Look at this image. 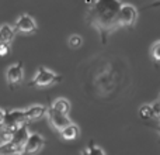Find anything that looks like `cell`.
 I'll return each instance as SVG.
<instances>
[{
  "instance_id": "6da1fadb",
  "label": "cell",
  "mask_w": 160,
  "mask_h": 155,
  "mask_svg": "<svg viewBox=\"0 0 160 155\" xmlns=\"http://www.w3.org/2000/svg\"><path fill=\"white\" fill-rule=\"evenodd\" d=\"M121 0H96L86 13V21L88 25L96 28L101 42L105 44L108 37L118 30L117 14L121 7Z\"/></svg>"
},
{
  "instance_id": "7a4b0ae2",
  "label": "cell",
  "mask_w": 160,
  "mask_h": 155,
  "mask_svg": "<svg viewBox=\"0 0 160 155\" xmlns=\"http://www.w3.org/2000/svg\"><path fill=\"white\" fill-rule=\"evenodd\" d=\"M61 80H62L61 75H58V73L52 72V71L47 69L44 67H39L34 78L31 79V82L28 83V86H31V88H47V86H52L55 83H59Z\"/></svg>"
},
{
  "instance_id": "3957f363",
  "label": "cell",
  "mask_w": 160,
  "mask_h": 155,
  "mask_svg": "<svg viewBox=\"0 0 160 155\" xmlns=\"http://www.w3.org/2000/svg\"><path fill=\"white\" fill-rule=\"evenodd\" d=\"M136 21H138V10H136V7L132 4H128V3H122L118 10V14H117L118 28L133 27Z\"/></svg>"
},
{
  "instance_id": "277c9868",
  "label": "cell",
  "mask_w": 160,
  "mask_h": 155,
  "mask_svg": "<svg viewBox=\"0 0 160 155\" xmlns=\"http://www.w3.org/2000/svg\"><path fill=\"white\" fill-rule=\"evenodd\" d=\"M22 124H27L24 110H4V117H3V121L0 124L2 127L14 131Z\"/></svg>"
},
{
  "instance_id": "5b68a950",
  "label": "cell",
  "mask_w": 160,
  "mask_h": 155,
  "mask_svg": "<svg viewBox=\"0 0 160 155\" xmlns=\"http://www.w3.org/2000/svg\"><path fill=\"white\" fill-rule=\"evenodd\" d=\"M22 79H24V65H22L21 61H18L17 64L11 65L7 69V72H6V80H7L8 88L13 90V89L18 88L21 85Z\"/></svg>"
},
{
  "instance_id": "8992f818",
  "label": "cell",
  "mask_w": 160,
  "mask_h": 155,
  "mask_svg": "<svg viewBox=\"0 0 160 155\" xmlns=\"http://www.w3.org/2000/svg\"><path fill=\"white\" fill-rule=\"evenodd\" d=\"M14 31L21 34H34L37 31V23L28 14H21L14 24Z\"/></svg>"
},
{
  "instance_id": "52a82bcc",
  "label": "cell",
  "mask_w": 160,
  "mask_h": 155,
  "mask_svg": "<svg viewBox=\"0 0 160 155\" xmlns=\"http://www.w3.org/2000/svg\"><path fill=\"white\" fill-rule=\"evenodd\" d=\"M44 144H45V138L42 136H39V134H37V133L28 134V138H27V141H25L24 147H22V152L35 154L42 150Z\"/></svg>"
},
{
  "instance_id": "ba28073f",
  "label": "cell",
  "mask_w": 160,
  "mask_h": 155,
  "mask_svg": "<svg viewBox=\"0 0 160 155\" xmlns=\"http://www.w3.org/2000/svg\"><path fill=\"white\" fill-rule=\"evenodd\" d=\"M47 116H48V120H49L51 127L56 131H61L65 126H68L69 123H72L70 119H69V114L58 113V111H53V110H51V109H48Z\"/></svg>"
},
{
  "instance_id": "9c48e42d",
  "label": "cell",
  "mask_w": 160,
  "mask_h": 155,
  "mask_svg": "<svg viewBox=\"0 0 160 155\" xmlns=\"http://www.w3.org/2000/svg\"><path fill=\"white\" fill-rule=\"evenodd\" d=\"M47 111H48V107L47 106H42V104H35V106L28 107L27 110H24V116H25V120H27V124L44 119V117L47 116Z\"/></svg>"
},
{
  "instance_id": "30bf717a",
  "label": "cell",
  "mask_w": 160,
  "mask_h": 155,
  "mask_svg": "<svg viewBox=\"0 0 160 155\" xmlns=\"http://www.w3.org/2000/svg\"><path fill=\"white\" fill-rule=\"evenodd\" d=\"M28 134H30V131H28L27 124H22V126H20L18 128L14 130L13 137H11L10 141L22 148L24 147V144H25V141H27V138H28Z\"/></svg>"
},
{
  "instance_id": "8fae6325",
  "label": "cell",
  "mask_w": 160,
  "mask_h": 155,
  "mask_svg": "<svg viewBox=\"0 0 160 155\" xmlns=\"http://www.w3.org/2000/svg\"><path fill=\"white\" fill-rule=\"evenodd\" d=\"M61 134V137L66 141H72V140H76L80 134V128L73 123H69L68 126H65L61 131H58Z\"/></svg>"
},
{
  "instance_id": "7c38bea8",
  "label": "cell",
  "mask_w": 160,
  "mask_h": 155,
  "mask_svg": "<svg viewBox=\"0 0 160 155\" xmlns=\"http://www.w3.org/2000/svg\"><path fill=\"white\" fill-rule=\"evenodd\" d=\"M16 35V31L13 27H10L8 24H3L0 25V42H8L11 44Z\"/></svg>"
},
{
  "instance_id": "4fadbf2b",
  "label": "cell",
  "mask_w": 160,
  "mask_h": 155,
  "mask_svg": "<svg viewBox=\"0 0 160 155\" xmlns=\"http://www.w3.org/2000/svg\"><path fill=\"white\" fill-rule=\"evenodd\" d=\"M51 110L58 111V113H63V114H69L70 113V103L66 99H56L52 104L49 106Z\"/></svg>"
},
{
  "instance_id": "5bb4252c",
  "label": "cell",
  "mask_w": 160,
  "mask_h": 155,
  "mask_svg": "<svg viewBox=\"0 0 160 155\" xmlns=\"http://www.w3.org/2000/svg\"><path fill=\"white\" fill-rule=\"evenodd\" d=\"M22 148L16 145L11 141H6L0 144V155H13V154H21Z\"/></svg>"
},
{
  "instance_id": "9a60e30c",
  "label": "cell",
  "mask_w": 160,
  "mask_h": 155,
  "mask_svg": "<svg viewBox=\"0 0 160 155\" xmlns=\"http://www.w3.org/2000/svg\"><path fill=\"white\" fill-rule=\"evenodd\" d=\"M139 114H141V117H142V119H145V120L155 119V113H153L152 104H143L141 107V110H139Z\"/></svg>"
},
{
  "instance_id": "2e32d148",
  "label": "cell",
  "mask_w": 160,
  "mask_h": 155,
  "mask_svg": "<svg viewBox=\"0 0 160 155\" xmlns=\"http://www.w3.org/2000/svg\"><path fill=\"white\" fill-rule=\"evenodd\" d=\"M83 154H90V155H105V151L102 148H98L93 141L88 144V147L83 151Z\"/></svg>"
},
{
  "instance_id": "e0dca14e",
  "label": "cell",
  "mask_w": 160,
  "mask_h": 155,
  "mask_svg": "<svg viewBox=\"0 0 160 155\" xmlns=\"http://www.w3.org/2000/svg\"><path fill=\"white\" fill-rule=\"evenodd\" d=\"M150 56L155 61V64L158 65L160 61V41H156L155 44L150 47Z\"/></svg>"
},
{
  "instance_id": "ac0fdd59",
  "label": "cell",
  "mask_w": 160,
  "mask_h": 155,
  "mask_svg": "<svg viewBox=\"0 0 160 155\" xmlns=\"http://www.w3.org/2000/svg\"><path fill=\"white\" fill-rule=\"evenodd\" d=\"M68 42H69V47L79 48V47H82V44H83V38L80 35H78V34H73V35L69 37Z\"/></svg>"
},
{
  "instance_id": "d6986e66",
  "label": "cell",
  "mask_w": 160,
  "mask_h": 155,
  "mask_svg": "<svg viewBox=\"0 0 160 155\" xmlns=\"http://www.w3.org/2000/svg\"><path fill=\"white\" fill-rule=\"evenodd\" d=\"M13 133H14V131L8 130V128L2 127V128H0V141H2V142L10 141L11 137H13Z\"/></svg>"
},
{
  "instance_id": "ffe728a7",
  "label": "cell",
  "mask_w": 160,
  "mask_h": 155,
  "mask_svg": "<svg viewBox=\"0 0 160 155\" xmlns=\"http://www.w3.org/2000/svg\"><path fill=\"white\" fill-rule=\"evenodd\" d=\"M10 48L11 44L8 42H0V56H6L10 54Z\"/></svg>"
},
{
  "instance_id": "44dd1931",
  "label": "cell",
  "mask_w": 160,
  "mask_h": 155,
  "mask_svg": "<svg viewBox=\"0 0 160 155\" xmlns=\"http://www.w3.org/2000/svg\"><path fill=\"white\" fill-rule=\"evenodd\" d=\"M152 107H153V113H155V119L159 120V117H160V104H159V100H156V102L153 103Z\"/></svg>"
},
{
  "instance_id": "7402d4cb",
  "label": "cell",
  "mask_w": 160,
  "mask_h": 155,
  "mask_svg": "<svg viewBox=\"0 0 160 155\" xmlns=\"http://www.w3.org/2000/svg\"><path fill=\"white\" fill-rule=\"evenodd\" d=\"M3 117H4V110L0 109V124H2V121H3Z\"/></svg>"
}]
</instances>
